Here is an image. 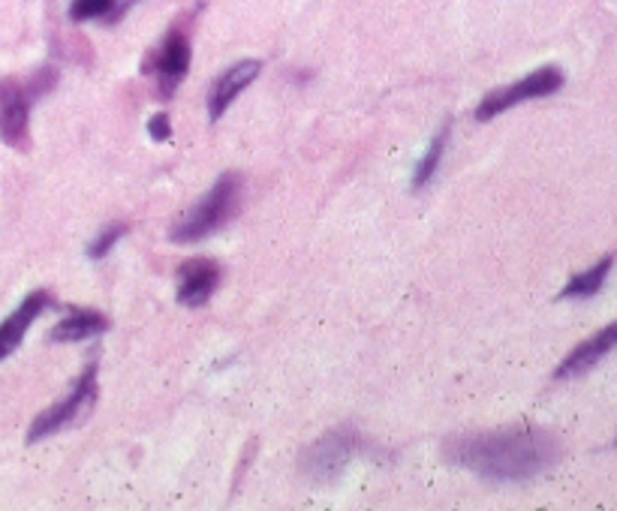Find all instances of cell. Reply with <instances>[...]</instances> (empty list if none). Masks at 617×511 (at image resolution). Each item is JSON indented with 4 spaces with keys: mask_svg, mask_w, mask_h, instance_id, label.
<instances>
[{
    "mask_svg": "<svg viewBox=\"0 0 617 511\" xmlns=\"http://www.w3.org/2000/svg\"><path fill=\"white\" fill-rule=\"evenodd\" d=\"M217 283H220V265L211 259H190L178 268V304L202 307L215 295Z\"/></svg>",
    "mask_w": 617,
    "mask_h": 511,
    "instance_id": "cell-9",
    "label": "cell"
},
{
    "mask_svg": "<svg viewBox=\"0 0 617 511\" xmlns=\"http://www.w3.org/2000/svg\"><path fill=\"white\" fill-rule=\"evenodd\" d=\"M241 199V175L227 172L217 178V184L190 208L176 226H172V241L176 244H196L202 238L215 235L235 217Z\"/></svg>",
    "mask_w": 617,
    "mask_h": 511,
    "instance_id": "cell-2",
    "label": "cell"
},
{
    "mask_svg": "<svg viewBox=\"0 0 617 511\" xmlns=\"http://www.w3.org/2000/svg\"><path fill=\"white\" fill-rule=\"evenodd\" d=\"M365 451V439L355 427H335L326 437H319L302 454L304 475L314 482H335L347 473V466Z\"/></svg>",
    "mask_w": 617,
    "mask_h": 511,
    "instance_id": "cell-4",
    "label": "cell"
},
{
    "mask_svg": "<svg viewBox=\"0 0 617 511\" xmlns=\"http://www.w3.org/2000/svg\"><path fill=\"white\" fill-rule=\"evenodd\" d=\"M617 350V323L605 325L603 331H596L593 337H588L584 343H579L576 350L569 352L567 358L560 362V367L555 370L557 382H567V379H576V376H584L591 367L603 362L608 352Z\"/></svg>",
    "mask_w": 617,
    "mask_h": 511,
    "instance_id": "cell-8",
    "label": "cell"
},
{
    "mask_svg": "<svg viewBox=\"0 0 617 511\" xmlns=\"http://www.w3.org/2000/svg\"><path fill=\"white\" fill-rule=\"evenodd\" d=\"M109 316L100 311H73L63 323L51 328V340L55 343H78V340H90L109 331Z\"/></svg>",
    "mask_w": 617,
    "mask_h": 511,
    "instance_id": "cell-12",
    "label": "cell"
},
{
    "mask_svg": "<svg viewBox=\"0 0 617 511\" xmlns=\"http://www.w3.org/2000/svg\"><path fill=\"white\" fill-rule=\"evenodd\" d=\"M133 3H136V0H126V3H124V10H126V7H133Z\"/></svg>",
    "mask_w": 617,
    "mask_h": 511,
    "instance_id": "cell-18",
    "label": "cell"
},
{
    "mask_svg": "<svg viewBox=\"0 0 617 511\" xmlns=\"http://www.w3.org/2000/svg\"><path fill=\"white\" fill-rule=\"evenodd\" d=\"M114 3H118V0H73V3H70V19H73V22L109 19V15H114Z\"/></svg>",
    "mask_w": 617,
    "mask_h": 511,
    "instance_id": "cell-15",
    "label": "cell"
},
{
    "mask_svg": "<svg viewBox=\"0 0 617 511\" xmlns=\"http://www.w3.org/2000/svg\"><path fill=\"white\" fill-rule=\"evenodd\" d=\"M449 130H452V126L443 124L440 133L428 142V148L422 154L416 172H413V187L416 190L428 187L431 181H434V175H437V169H440L443 162V154H446V142H449Z\"/></svg>",
    "mask_w": 617,
    "mask_h": 511,
    "instance_id": "cell-14",
    "label": "cell"
},
{
    "mask_svg": "<svg viewBox=\"0 0 617 511\" xmlns=\"http://www.w3.org/2000/svg\"><path fill=\"white\" fill-rule=\"evenodd\" d=\"M259 70H263L259 61H239L217 75V82L211 85V90H208V118H211V121H220L241 90L247 88L253 78L259 75Z\"/></svg>",
    "mask_w": 617,
    "mask_h": 511,
    "instance_id": "cell-10",
    "label": "cell"
},
{
    "mask_svg": "<svg viewBox=\"0 0 617 511\" xmlns=\"http://www.w3.org/2000/svg\"><path fill=\"white\" fill-rule=\"evenodd\" d=\"M446 461L485 482L516 485L545 475L560 461V442L542 427H512L492 434H464L446 442Z\"/></svg>",
    "mask_w": 617,
    "mask_h": 511,
    "instance_id": "cell-1",
    "label": "cell"
},
{
    "mask_svg": "<svg viewBox=\"0 0 617 511\" xmlns=\"http://www.w3.org/2000/svg\"><path fill=\"white\" fill-rule=\"evenodd\" d=\"M190 70V39L181 27H172L166 39L157 46L148 63H145V73L157 75L160 82V94L164 97H172L176 88L181 85V78L187 75Z\"/></svg>",
    "mask_w": 617,
    "mask_h": 511,
    "instance_id": "cell-7",
    "label": "cell"
},
{
    "mask_svg": "<svg viewBox=\"0 0 617 511\" xmlns=\"http://www.w3.org/2000/svg\"><path fill=\"white\" fill-rule=\"evenodd\" d=\"M615 446H617V442H615Z\"/></svg>",
    "mask_w": 617,
    "mask_h": 511,
    "instance_id": "cell-19",
    "label": "cell"
},
{
    "mask_svg": "<svg viewBox=\"0 0 617 511\" xmlns=\"http://www.w3.org/2000/svg\"><path fill=\"white\" fill-rule=\"evenodd\" d=\"M612 268H615V256H603L600 263L591 265L588 271H581L569 280L567 287L560 289V299L569 301V299H593L596 292H603L605 280L612 275Z\"/></svg>",
    "mask_w": 617,
    "mask_h": 511,
    "instance_id": "cell-13",
    "label": "cell"
},
{
    "mask_svg": "<svg viewBox=\"0 0 617 511\" xmlns=\"http://www.w3.org/2000/svg\"><path fill=\"white\" fill-rule=\"evenodd\" d=\"M51 304V295L49 292H43V289H37V292H31L19 307H15L3 323H0V362L3 358H10L15 350H19V343L25 340L27 328L37 323V316L46 307Z\"/></svg>",
    "mask_w": 617,
    "mask_h": 511,
    "instance_id": "cell-11",
    "label": "cell"
},
{
    "mask_svg": "<svg viewBox=\"0 0 617 511\" xmlns=\"http://www.w3.org/2000/svg\"><path fill=\"white\" fill-rule=\"evenodd\" d=\"M124 235H126L124 223H114V226H109V229H102L100 235L94 238V241L88 244V259H94V263H97V259H106V256H109V250H112Z\"/></svg>",
    "mask_w": 617,
    "mask_h": 511,
    "instance_id": "cell-16",
    "label": "cell"
},
{
    "mask_svg": "<svg viewBox=\"0 0 617 511\" xmlns=\"http://www.w3.org/2000/svg\"><path fill=\"white\" fill-rule=\"evenodd\" d=\"M560 88H564V73H560V66H540V70L524 75L516 85L485 94V100L476 106V121H492L497 114L509 112L512 106L552 97V94H557Z\"/></svg>",
    "mask_w": 617,
    "mask_h": 511,
    "instance_id": "cell-6",
    "label": "cell"
},
{
    "mask_svg": "<svg viewBox=\"0 0 617 511\" xmlns=\"http://www.w3.org/2000/svg\"><path fill=\"white\" fill-rule=\"evenodd\" d=\"M55 70L46 66L37 75H31L27 82L19 78H3L0 82V138L10 148H27L31 142V102L43 97L46 90L55 88Z\"/></svg>",
    "mask_w": 617,
    "mask_h": 511,
    "instance_id": "cell-3",
    "label": "cell"
},
{
    "mask_svg": "<svg viewBox=\"0 0 617 511\" xmlns=\"http://www.w3.org/2000/svg\"><path fill=\"white\" fill-rule=\"evenodd\" d=\"M148 136H152L154 142H169V138H172V124H169L166 114H154L152 121H148Z\"/></svg>",
    "mask_w": 617,
    "mask_h": 511,
    "instance_id": "cell-17",
    "label": "cell"
},
{
    "mask_svg": "<svg viewBox=\"0 0 617 511\" xmlns=\"http://www.w3.org/2000/svg\"><path fill=\"white\" fill-rule=\"evenodd\" d=\"M94 400H97V362L78 376V382L66 398L58 400L46 412H39L31 424V430H27V442H39V439H49L66 430L70 424H76L94 406Z\"/></svg>",
    "mask_w": 617,
    "mask_h": 511,
    "instance_id": "cell-5",
    "label": "cell"
}]
</instances>
